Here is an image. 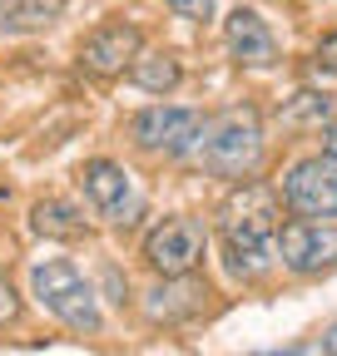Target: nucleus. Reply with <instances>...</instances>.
Returning a JSON list of instances; mask_svg holds the SVG:
<instances>
[{"label": "nucleus", "instance_id": "1a4fd4ad", "mask_svg": "<svg viewBox=\"0 0 337 356\" xmlns=\"http://www.w3.org/2000/svg\"><path fill=\"white\" fill-rule=\"evenodd\" d=\"M144 50V30L130 20H104L100 30L84 35L79 44V70L95 79H119L124 70L134 65V55Z\"/></svg>", "mask_w": 337, "mask_h": 356}, {"label": "nucleus", "instance_id": "f257e3e1", "mask_svg": "<svg viewBox=\"0 0 337 356\" xmlns=\"http://www.w3.org/2000/svg\"><path fill=\"white\" fill-rule=\"evenodd\" d=\"M278 222H283V203L268 184H243L228 193V203L219 208V233H224V262L238 282H258L273 257V238H278Z\"/></svg>", "mask_w": 337, "mask_h": 356}, {"label": "nucleus", "instance_id": "a211bd4d", "mask_svg": "<svg viewBox=\"0 0 337 356\" xmlns=\"http://www.w3.org/2000/svg\"><path fill=\"white\" fill-rule=\"evenodd\" d=\"M313 60H318L322 70H337V30H327V35L318 40V50H313Z\"/></svg>", "mask_w": 337, "mask_h": 356}, {"label": "nucleus", "instance_id": "2eb2a0df", "mask_svg": "<svg viewBox=\"0 0 337 356\" xmlns=\"http://www.w3.org/2000/svg\"><path fill=\"white\" fill-rule=\"evenodd\" d=\"M278 119L283 124H327L332 119V95L327 89H298L292 99H283Z\"/></svg>", "mask_w": 337, "mask_h": 356}, {"label": "nucleus", "instance_id": "0eeeda50", "mask_svg": "<svg viewBox=\"0 0 337 356\" xmlns=\"http://www.w3.org/2000/svg\"><path fill=\"white\" fill-rule=\"evenodd\" d=\"M208 252V228L189 213H174L149 228L144 238V262L154 267L159 277H184V273H198V262Z\"/></svg>", "mask_w": 337, "mask_h": 356}, {"label": "nucleus", "instance_id": "4be33fe9", "mask_svg": "<svg viewBox=\"0 0 337 356\" xmlns=\"http://www.w3.org/2000/svg\"><path fill=\"white\" fill-rule=\"evenodd\" d=\"M263 356H303V346H288V351H263Z\"/></svg>", "mask_w": 337, "mask_h": 356}, {"label": "nucleus", "instance_id": "39448f33", "mask_svg": "<svg viewBox=\"0 0 337 356\" xmlns=\"http://www.w3.org/2000/svg\"><path fill=\"white\" fill-rule=\"evenodd\" d=\"M278 203L313 222H337V154H313L292 163L278 188Z\"/></svg>", "mask_w": 337, "mask_h": 356}, {"label": "nucleus", "instance_id": "4468645a", "mask_svg": "<svg viewBox=\"0 0 337 356\" xmlns=\"http://www.w3.org/2000/svg\"><path fill=\"white\" fill-rule=\"evenodd\" d=\"M124 74H130V84L149 89V95H168V89H179V79H184V70H179L174 55H144V50L134 55V65Z\"/></svg>", "mask_w": 337, "mask_h": 356}, {"label": "nucleus", "instance_id": "f8f14e48", "mask_svg": "<svg viewBox=\"0 0 337 356\" xmlns=\"http://www.w3.org/2000/svg\"><path fill=\"white\" fill-rule=\"evenodd\" d=\"M30 228L40 238H55V243H79L90 233V218H84L75 203H65V198H40L30 208Z\"/></svg>", "mask_w": 337, "mask_h": 356}, {"label": "nucleus", "instance_id": "20e7f679", "mask_svg": "<svg viewBox=\"0 0 337 356\" xmlns=\"http://www.w3.org/2000/svg\"><path fill=\"white\" fill-rule=\"evenodd\" d=\"M79 188L90 198V208L104 222H114V228H134L144 218V188L134 184V173L124 163H114V159H90L79 168Z\"/></svg>", "mask_w": 337, "mask_h": 356}, {"label": "nucleus", "instance_id": "ddd939ff", "mask_svg": "<svg viewBox=\"0 0 337 356\" xmlns=\"http://www.w3.org/2000/svg\"><path fill=\"white\" fill-rule=\"evenodd\" d=\"M70 0H0V35H30L50 30L65 15Z\"/></svg>", "mask_w": 337, "mask_h": 356}, {"label": "nucleus", "instance_id": "423d86ee", "mask_svg": "<svg viewBox=\"0 0 337 356\" xmlns=\"http://www.w3.org/2000/svg\"><path fill=\"white\" fill-rule=\"evenodd\" d=\"M273 257L288 267L292 277H322V273H337V222H313V218L278 222Z\"/></svg>", "mask_w": 337, "mask_h": 356}, {"label": "nucleus", "instance_id": "6e6552de", "mask_svg": "<svg viewBox=\"0 0 337 356\" xmlns=\"http://www.w3.org/2000/svg\"><path fill=\"white\" fill-rule=\"evenodd\" d=\"M198 129H203V114L198 109L149 104V109H139L130 119V139L144 154H159V159H189L194 144H198Z\"/></svg>", "mask_w": 337, "mask_h": 356}, {"label": "nucleus", "instance_id": "dca6fc26", "mask_svg": "<svg viewBox=\"0 0 337 356\" xmlns=\"http://www.w3.org/2000/svg\"><path fill=\"white\" fill-rule=\"evenodd\" d=\"M174 15H184V20H208L214 15V0H164Z\"/></svg>", "mask_w": 337, "mask_h": 356}, {"label": "nucleus", "instance_id": "f3484780", "mask_svg": "<svg viewBox=\"0 0 337 356\" xmlns=\"http://www.w3.org/2000/svg\"><path fill=\"white\" fill-rule=\"evenodd\" d=\"M15 317H20V297H15V287H10L6 277H0V327L15 322Z\"/></svg>", "mask_w": 337, "mask_h": 356}, {"label": "nucleus", "instance_id": "9b49d317", "mask_svg": "<svg viewBox=\"0 0 337 356\" xmlns=\"http://www.w3.org/2000/svg\"><path fill=\"white\" fill-rule=\"evenodd\" d=\"M203 302H208V287H203L194 273H184V277H164V282L149 292L144 312H149V322H164V327H174V322H189V317H198V312H203Z\"/></svg>", "mask_w": 337, "mask_h": 356}, {"label": "nucleus", "instance_id": "aec40b11", "mask_svg": "<svg viewBox=\"0 0 337 356\" xmlns=\"http://www.w3.org/2000/svg\"><path fill=\"white\" fill-rule=\"evenodd\" d=\"M322 154H337V119L322 129Z\"/></svg>", "mask_w": 337, "mask_h": 356}, {"label": "nucleus", "instance_id": "f03ea898", "mask_svg": "<svg viewBox=\"0 0 337 356\" xmlns=\"http://www.w3.org/2000/svg\"><path fill=\"white\" fill-rule=\"evenodd\" d=\"M203 173L228 178V184H243V178L258 173L263 163V119L253 104H233L214 119H203L198 129V144L189 154Z\"/></svg>", "mask_w": 337, "mask_h": 356}, {"label": "nucleus", "instance_id": "412c9836", "mask_svg": "<svg viewBox=\"0 0 337 356\" xmlns=\"http://www.w3.org/2000/svg\"><path fill=\"white\" fill-rule=\"evenodd\" d=\"M322 356H337V322L322 332Z\"/></svg>", "mask_w": 337, "mask_h": 356}, {"label": "nucleus", "instance_id": "9d476101", "mask_svg": "<svg viewBox=\"0 0 337 356\" xmlns=\"http://www.w3.org/2000/svg\"><path fill=\"white\" fill-rule=\"evenodd\" d=\"M224 40H228V55H233L238 65H248V70L278 65V40H273V30L263 25L258 10H243V6H238V10L224 20Z\"/></svg>", "mask_w": 337, "mask_h": 356}, {"label": "nucleus", "instance_id": "6ab92c4d", "mask_svg": "<svg viewBox=\"0 0 337 356\" xmlns=\"http://www.w3.org/2000/svg\"><path fill=\"white\" fill-rule=\"evenodd\" d=\"M104 282H109V292H114V302H119V307L130 302V282H119V273H114V267H104Z\"/></svg>", "mask_w": 337, "mask_h": 356}, {"label": "nucleus", "instance_id": "7ed1b4c3", "mask_svg": "<svg viewBox=\"0 0 337 356\" xmlns=\"http://www.w3.org/2000/svg\"><path fill=\"white\" fill-rule=\"evenodd\" d=\"M30 297L50 312V317L79 337H95L104 327V312H100V297H95V282L79 273L75 262L65 257H45L30 267Z\"/></svg>", "mask_w": 337, "mask_h": 356}]
</instances>
